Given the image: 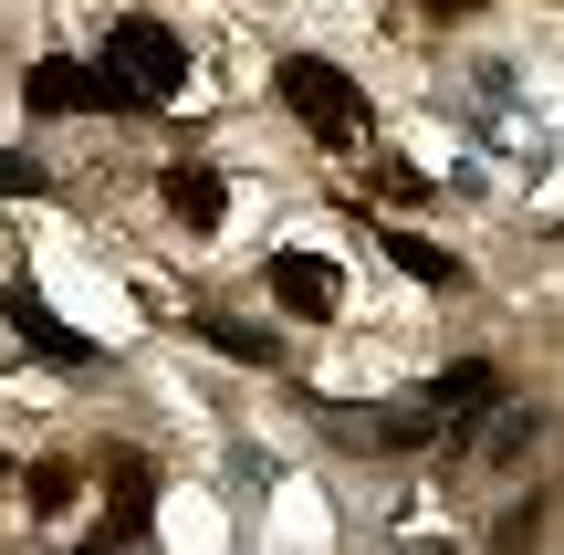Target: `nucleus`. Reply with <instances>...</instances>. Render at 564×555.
<instances>
[{"mask_svg": "<svg viewBox=\"0 0 564 555\" xmlns=\"http://www.w3.org/2000/svg\"><path fill=\"white\" fill-rule=\"evenodd\" d=\"M282 105L303 116L314 147H356L366 137V84L345 63H324V53H282Z\"/></svg>", "mask_w": 564, "mask_h": 555, "instance_id": "nucleus-1", "label": "nucleus"}, {"mask_svg": "<svg viewBox=\"0 0 564 555\" xmlns=\"http://www.w3.org/2000/svg\"><path fill=\"white\" fill-rule=\"evenodd\" d=\"M429 398H440V419H481L491 398H502V367H491V356H460V367H449Z\"/></svg>", "mask_w": 564, "mask_h": 555, "instance_id": "nucleus-9", "label": "nucleus"}, {"mask_svg": "<svg viewBox=\"0 0 564 555\" xmlns=\"http://www.w3.org/2000/svg\"><path fill=\"white\" fill-rule=\"evenodd\" d=\"M95 105H126L105 63H32V116H95Z\"/></svg>", "mask_w": 564, "mask_h": 555, "instance_id": "nucleus-3", "label": "nucleus"}, {"mask_svg": "<svg viewBox=\"0 0 564 555\" xmlns=\"http://www.w3.org/2000/svg\"><path fill=\"white\" fill-rule=\"evenodd\" d=\"M95 555H116V545H95Z\"/></svg>", "mask_w": 564, "mask_h": 555, "instance_id": "nucleus-16", "label": "nucleus"}, {"mask_svg": "<svg viewBox=\"0 0 564 555\" xmlns=\"http://www.w3.org/2000/svg\"><path fill=\"white\" fill-rule=\"evenodd\" d=\"M419 11H481V0H419Z\"/></svg>", "mask_w": 564, "mask_h": 555, "instance_id": "nucleus-15", "label": "nucleus"}, {"mask_svg": "<svg viewBox=\"0 0 564 555\" xmlns=\"http://www.w3.org/2000/svg\"><path fill=\"white\" fill-rule=\"evenodd\" d=\"M0 200H42V158H21V147H0Z\"/></svg>", "mask_w": 564, "mask_h": 555, "instance_id": "nucleus-14", "label": "nucleus"}, {"mask_svg": "<svg viewBox=\"0 0 564 555\" xmlns=\"http://www.w3.org/2000/svg\"><path fill=\"white\" fill-rule=\"evenodd\" d=\"M105 74H116V95L126 105H167L188 84V53H178V32H167V21H116V32H105Z\"/></svg>", "mask_w": 564, "mask_h": 555, "instance_id": "nucleus-2", "label": "nucleus"}, {"mask_svg": "<svg viewBox=\"0 0 564 555\" xmlns=\"http://www.w3.org/2000/svg\"><path fill=\"white\" fill-rule=\"evenodd\" d=\"M449 419H440V398H419V409H377L366 419V440H387V451H419V440H440Z\"/></svg>", "mask_w": 564, "mask_h": 555, "instance_id": "nucleus-11", "label": "nucleus"}, {"mask_svg": "<svg viewBox=\"0 0 564 555\" xmlns=\"http://www.w3.org/2000/svg\"><path fill=\"white\" fill-rule=\"evenodd\" d=\"M220 210H230V189L209 179V168H167V221H178V231H199V242H209Z\"/></svg>", "mask_w": 564, "mask_h": 555, "instance_id": "nucleus-8", "label": "nucleus"}, {"mask_svg": "<svg viewBox=\"0 0 564 555\" xmlns=\"http://www.w3.org/2000/svg\"><path fill=\"white\" fill-rule=\"evenodd\" d=\"M377 242H387V263H398L408 284H429V293H460V284H470V273H460V252H440V242H419V231H398V221H387Z\"/></svg>", "mask_w": 564, "mask_h": 555, "instance_id": "nucleus-7", "label": "nucleus"}, {"mask_svg": "<svg viewBox=\"0 0 564 555\" xmlns=\"http://www.w3.org/2000/svg\"><path fill=\"white\" fill-rule=\"evenodd\" d=\"M533 430H544L533 409H502V419H491V440H481V461H491V472H512V461L533 451Z\"/></svg>", "mask_w": 564, "mask_h": 555, "instance_id": "nucleus-12", "label": "nucleus"}, {"mask_svg": "<svg viewBox=\"0 0 564 555\" xmlns=\"http://www.w3.org/2000/svg\"><path fill=\"white\" fill-rule=\"evenodd\" d=\"M199 335H209L220 356H241V367H272V356H282V335H272V325H251V314H220V305H199Z\"/></svg>", "mask_w": 564, "mask_h": 555, "instance_id": "nucleus-10", "label": "nucleus"}, {"mask_svg": "<svg viewBox=\"0 0 564 555\" xmlns=\"http://www.w3.org/2000/svg\"><path fill=\"white\" fill-rule=\"evenodd\" d=\"M262 284H272V305H282V314H303V325H324V314L345 305L335 263H314V252H272V273H262Z\"/></svg>", "mask_w": 564, "mask_h": 555, "instance_id": "nucleus-4", "label": "nucleus"}, {"mask_svg": "<svg viewBox=\"0 0 564 555\" xmlns=\"http://www.w3.org/2000/svg\"><path fill=\"white\" fill-rule=\"evenodd\" d=\"M147 514H158V461L116 451L105 461V524H116V535H147Z\"/></svg>", "mask_w": 564, "mask_h": 555, "instance_id": "nucleus-5", "label": "nucleus"}, {"mask_svg": "<svg viewBox=\"0 0 564 555\" xmlns=\"http://www.w3.org/2000/svg\"><path fill=\"white\" fill-rule=\"evenodd\" d=\"M11 325H21V346H42L53 367H95V335H74L63 314H42V293H32V284L11 293Z\"/></svg>", "mask_w": 564, "mask_h": 555, "instance_id": "nucleus-6", "label": "nucleus"}, {"mask_svg": "<svg viewBox=\"0 0 564 555\" xmlns=\"http://www.w3.org/2000/svg\"><path fill=\"white\" fill-rule=\"evenodd\" d=\"M74 493H84V472H74V461H32V514H63Z\"/></svg>", "mask_w": 564, "mask_h": 555, "instance_id": "nucleus-13", "label": "nucleus"}]
</instances>
